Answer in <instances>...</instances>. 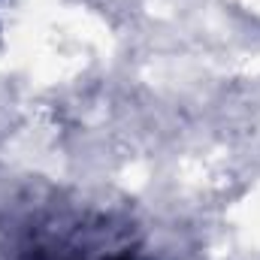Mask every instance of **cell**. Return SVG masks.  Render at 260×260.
Masks as SVG:
<instances>
[{"mask_svg":"<svg viewBox=\"0 0 260 260\" xmlns=\"http://www.w3.org/2000/svg\"><path fill=\"white\" fill-rule=\"evenodd\" d=\"M37 257L40 260H136L127 248H118L115 254H106V257H91L88 251H52V248H40Z\"/></svg>","mask_w":260,"mask_h":260,"instance_id":"cell-1","label":"cell"}]
</instances>
